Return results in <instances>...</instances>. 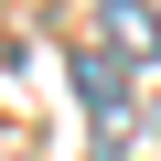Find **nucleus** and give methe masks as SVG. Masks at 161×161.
Returning <instances> with one entry per match:
<instances>
[{
  "label": "nucleus",
  "mask_w": 161,
  "mask_h": 161,
  "mask_svg": "<svg viewBox=\"0 0 161 161\" xmlns=\"http://www.w3.org/2000/svg\"><path fill=\"white\" fill-rule=\"evenodd\" d=\"M97 43L118 64H161V11L150 0H97Z\"/></svg>",
  "instance_id": "1"
},
{
  "label": "nucleus",
  "mask_w": 161,
  "mask_h": 161,
  "mask_svg": "<svg viewBox=\"0 0 161 161\" xmlns=\"http://www.w3.org/2000/svg\"><path fill=\"white\" fill-rule=\"evenodd\" d=\"M75 97H86L97 118H118V97H129V64H118V54H75Z\"/></svg>",
  "instance_id": "2"
}]
</instances>
